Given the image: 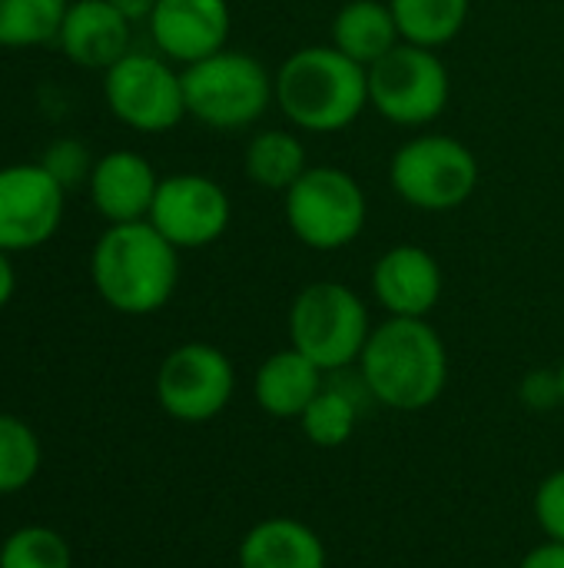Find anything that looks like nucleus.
Masks as SVG:
<instances>
[{"mask_svg":"<svg viewBox=\"0 0 564 568\" xmlns=\"http://www.w3.org/2000/svg\"><path fill=\"white\" fill-rule=\"evenodd\" d=\"M146 27L156 53L189 67L226 47L233 10L229 0H156Z\"/></svg>","mask_w":564,"mask_h":568,"instance_id":"obj_13","label":"nucleus"},{"mask_svg":"<svg viewBox=\"0 0 564 568\" xmlns=\"http://www.w3.org/2000/svg\"><path fill=\"white\" fill-rule=\"evenodd\" d=\"M276 106L302 133H339L369 110V70L332 43L299 47L276 70Z\"/></svg>","mask_w":564,"mask_h":568,"instance_id":"obj_3","label":"nucleus"},{"mask_svg":"<svg viewBox=\"0 0 564 568\" xmlns=\"http://www.w3.org/2000/svg\"><path fill=\"white\" fill-rule=\"evenodd\" d=\"M160 173L153 163L136 150H110L96 156L90 173V203L93 210L110 223H136L150 216V206L156 200Z\"/></svg>","mask_w":564,"mask_h":568,"instance_id":"obj_15","label":"nucleus"},{"mask_svg":"<svg viewBox=\"0 0 564 568\" xmlns=\"http://www.w3.org/2000/svg\"><path fill=\"white\" fill-rule=\"evenodd\" d=\"M103 100L110 113L136 133H166L186 120L183 70L150 50H130L103 70Z\"/></svg>","mask_w":564,"mask_h":568,"instance_id":"obj_9","label":"nucleus"},{"mask_svg":"<svg viewBox=\"0 0 564 568\" xmlns=\"http://www.w3.org/2000/svg\"><path fill=\"white\" fill-rule=\"evenodd\" d=\"M183 97L186 116L196 123L219 133L246 130L276 106V73H269L259 57L223 47L183 67Z\"/></svg>","mask_w":564,"mask_h":568,"instance_id":"obj_4","label":"nucleus"},{"mask_svg":"<svg viewBox=\"0 0 564 568\" xmlns=\"http://www.w3.org/2000/svg\"><path fill=\"white\" fill-rule=\"evenodd\" d=\"M13 293H17V270L10 263V253L0 250V310L13 300Z\"/></svg>","mask_w":564,"mask_h":568,"instance_id":"obj_30","label":"nucleus"},{"mask_svg":"<svg viewBox=\"0 0 564 568\" xmlns=\"http://www.w3.org/2000/svg\"><path fill=\"white\" fill-rule=\"evenodd\" d=\"M43 466V449L37 433L10 416L0 413V496L23 493Z\"/></svg>","mask_w":564,"mask_h":568,"instance_id":"obj_24","label":"nucleus"},{"mask_svg":"<svg viewBox=\"0 0 564 568\" xmlns=\"http://www.w3.org/2000/svg\"><path fill=\"white\" fill-rule=\"evenodd\" d=\"M243 170L253 186L269 193H286L309 170L306 146L293 130H259L246 143Z\"/></svg>","mask_w":564,"mask_h":568,"instance_id":"obj_20","label":"nucleus"},{"mask_svg":"<svg viewBox=\"0 0 564 568\" xmlns=\"http://www.w3.org/2000/svg\"><path fill=\"white\" fill-rule=\"evenodd\" d=\"M452 100L445 60L419 43H399L369 67V106L396 126H429Z\"/></svg>","mask_w":564,"mask_h":568,"instance_id":"obj_8","label":"nucleus"},{"mask_svg":"<svg viewBox=\"0 0 564 568\" xmlns=\"http://www.w3.org/2000/svg\"><path fill=\"white\" fill-rule=\"evenodd\" d=\"M236 393L233 359L213 343H183L156 369L160 409L186 426L213 423Z\"/></svg>","mask_w":564,"mask_h":568,"instance_id":"obj_10","label":"nucleus"},{"mask_svg":"<svg viewBox=\"0 0 564 568\" xmlns=\"http://www.w3.org/2000/svg\"><path fill=\"white\" fill-rule=\"evenodd\" d=\"M356 366L362 389L396 413H422L449 386V349L429 320L376 323Z\"/></svg>","mask_w":564,"mask_h":568,"instance_id":"obj_1","label":"nucleus"},{"mask_svg":"<svg viewBox=\"0 0 564 568\" xmlns=\"http://www.w3.org/2000/svg\"><path fill=\"white\" fill-rule=\"evenodd\" d=\"M519 568H564V542H545L535 546Z\"/></svg>","mask_w":564,"mask_h":568,"instance_id":"obj_29","label":"nucleus"},{"mask_svg":"<svg viewBox=\"0 0 564 568\" xmlns=\"http://www.w3.org/2000/svg\"><path fill=\"white\" fill-rule=\"evenodd\" d=\"M558 379H562V399H564V359H562V366H558Z\"/></svg>","mask_w":564,"mask_h":568,"instance_id":"obj_32","label":"nucleus"},{"mask_svg":"<svg viewBox=\"0 0 564 568\" xmlns=\"http://www.w3.org/2000/svg\"><path fill=\"white\" fill-rule=\"evenodd\" d=\"M482 166L475 153L445 133H422L406 140L389 160L392 193L422 213H449L472 200Z\"/></svg>","mask_w":564,"mask_h":568,"instance_id":"obj_7","label":"nucleus"},{"mask_svg":"<svg viewBox=\"0 0 564 568\" xmlns=\"http://www.w3.org/2000/svg\"><path fill=\"white\" fill-rule=\"evenodd\" d=\"M130 23H136V20H150V13H153V7H156V0H110Z\"/></svg>","mask_w":564,"mask_h":568,"instance_id":"obj_31","label":"nucleus"},{"mask_svg":"<svg viewBox=\"0 0 564 568\" xmlns=\"http://www.w3.org/2000/svg\"><path fill=\"white\" fill-rule=\"evenodd\" d=\"M66 193L70 190H76V186H83V183H90V173H93V153L80 143V140H73V136H63V140H53L47 150H43V156L37 160Z\"/></svg>","mask_w":564,"mask_h":568,"instance_id":"obj_26","label":"nucleus"},{"mask_svg":"<svg viewBox=\"0 0 564 568\" xmlns=\"http://www.w3.org/2000/svg\"><path fill=\"white\" fill-rule=\"evenodd\" d=\"M322 386H326V373L309 356L286 346L259 363L253 379V396L266 416L299 423L306 406L322 393Z\"/></svg>","mask_w":564,"mask_h":568,"instance_id":"obj_17","label":"nucleus"},{"mask_svg":"<svg viewBox=\"0 0 564 568\" xmlns=\"http://www.w3.org/2000/svg\"><path fill=\"white\" fill-rule=\"evenodd\" d=\"M57 47L83 70H110L133 50V23L110 0H70Z\"/></svg>","mask_w":564,"mask_h":568,"instance_id":"obj_16","label":"nucleus"},{"mask_svg":"<svg viewBox=\"0 0 564 568\" xmlns=\"http://www.w3.org/2000/svg\"><path fill=\"white\" fill-rule=\"evenodd\" d=\"M66 190L40 163L0 166V250L30 253L50 243L63 223Z\"/></svg>","mask_w":564,"mask_h":568,"instance_id":"obj_12","label":"nucleus"},{"mask_svg":"<svg viewBox=\"0 0 564 568\" xmlns=\"http://www.w3.org/2000/svg\"><path fill=\"white\" fill-rule=\"evenodd\" d=\"M289 346L309 356L326 376L359 363L372 316L366 300L339 280H316L302 286L286 316Z\"/></svg>","mask_w":564,"mask_h":568,"instance_id":"obj_5","label":"nucleus"},{"mask_svg":"<svg viewBox=\"0 0 564 568\" xmlns=\"http://www.w3.org/2000/svg\"><path fill=\"white\" fill-rule=\"evenodd\" d=\"M0 568H73V552L50 526H20L0 546Z\"/></svg>","mask_w":564,"mask_h":568,"instance_id":"obj_25","label":"nucleus"},{"mask_svg":"<svg viewBox=\"0 0 564 568\" xmlns=\"http://www.w3.org/2000/svg\"><path fill=\"white\" fill-rule=\"evenodd\" d=\"M406 43L439 50L452 43L472 10V0H389Z\"/></svg>","mask_w":564,"mask_h":568,"instance_id":"obj_21","label":"nucleus"},{"mask_svg":"<svg viewBox=\"0 0 564 568\" xmlns=\"http://www.w3.org/2000/svg\"><path fill=\"white\" fill-rule=\"evenodd\" d=\"M302 436L319 446V449H339L352 439L356 426H359V403L339 389V386H322V393L306 406V413L299 416Z\"/></svg>","mask_w":564,"mask_h":568,"instance_id":"obj_23","label":"nucleus"},{"mask_svg":"<svg viewBox=\"0 0 564 568\" xmlns=\"http://www.w3.org/2000/svg\"><path fill=\"white\" fill-rule=\"evenodd\" d=\"M535 523L548 542H564V469H555L535 489Z\"/></svg>","mask_w":564,"mask_h":568,"instance_id":"obj_27","label":"nucleus"},{"mask_svg":"<svg viewBox=\"0 0 564 568\" xmlns=\"http://www.w3.org/2000/svg\"><path fill=\"white\" fill-rule=\"evenodd\" d=\"M326 562L319 532L289 516L256 523L239 542V568H326Z\"/></svg>","mask_w":564,"mask_h":568,"instance_id":"obj_18","label":"nucleus"},{"mask_svg":"<svg viewBox=\"0 0 564 568\" xmlns=\"http://www.w3.org/2000/svg\"><path fill=\"white\" fill-rule=\"evenodd\" d=\"M283 213L293 236L316 250L336 253L352 246L369 220L362 183L342 166H309L286 193Z\"/></svg>","mask_w":564,"mask_h":568,"instance_id":"obj_6","label":"nucleus"},{"mask_svg":"<svg viewBox=\"0 0 564 568\" xmlns=\"http://www.w3.org/2000/svg\"><path fill=\"white\" fill-rule=\"evenodd\" d=\"M519 399L532 413H552L555 406H564L558 369H532L519 386Z\"/></svg>","mask_w":564,"mask_h":568,"instance_id":"obj_28","label":"nucleus"},{"mask_svg":"<svg viewBox=\"0 0 564 568\" xmlns=\"http://www.w3.org/2000/svg\"><path fill=\"white\" fill-rule=\"evenodd\" d=\"M402 43L389 0H349L332 17V47L366 70Z\"/></svg>","mask_w":564,"mask_h":568,"instance_id":"obj_19","label":"nucleus"},{"mask_svg":"<svg viewBox=\"0 0 564 568\" xmlns=\"http://www.w3.org/2000/svg\"><path fill=\"white\" fill-rule=\"evenodd\" d=\"M70 0H0V47L27 50L57 43Z\"/></svg>","mask_w":564,"mask_h":568,"instance_id":"obj_22","label":"nucleus"},{"mask_svg":"<svg viewBox=\"0 0 564 568\" xmlns=\"http://www.w3.org/2000/svg\"><path fill=\"white\" fill-rule=\"evenodd\" d=\"M180 253L206 250L229 230L233 200L206 173H173L156 186V200L146 216Z\"/></svg>","mask_w":564,"mask_h":568,"instance_id":"obj_11","label":"nucleus"},{"mask_svg":"<svg viewBox=\"0 0 564 568\" xmlns=\"http://www.w3.org/2000/svg\"><path fill=\"white\" fill-rule=\"evenodd\" d=\"M96 296L123 316L160 313L180 286V250L150 223H110L90 253Z\"/></svg>","mask_w":564,"mask_h":568,"instance_id":"obj_2","label":"nucleus"},{"mask_svg":"<svg viewBox=\"0 0 564 568\" xmlns=\"http://www.w3.org/2000/svg\"><path fill=\"white\" fill-rule=\"evenodd\" d=\"M376 303L389 316H406V320H429V313L442 300V266L439 260L416 243H399L389 246L369 276Z\"/></svg>","mask_w":564,"mask_h":568,"instance_id":"obj_14","label":"nucleus"}]
</instances>
